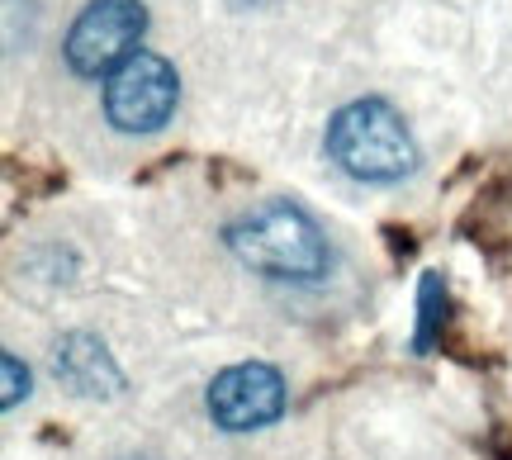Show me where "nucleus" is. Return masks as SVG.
Returning a JSON list of instances; mask_svg holds the SVG:
<instances>
[{"mask_svg": "<svg viewBox=\"0 0 512 460\" xmlns=\"http://www.w3.org/2000/svg\"><path fill=\"white\" fill-rule=\"evenodd\" d=\"M228 252L271 280H313L328 276L332 266V247L323 238V228L304 204L294 200H261L256 209H247L238 223H228Z\"/></svg>", "mask_w": 512, "mask_h": 460, "instance_id": "1", "label": "nucleus"}, {"mask_svg": "<svg viewBox=\"0 0 512 460\" xmlns=\"http://www.w3.org/2000/svg\"><path fill=\"white\" fill-rule=\"evenodd\" d=\"M323 152L342 176L366 185H394L418 171V143L403 124V114L380 95L351 100L332 114Z\"/></svg>", "mask_w": 512, "mask_h": 460, "instance_id": "2", "label": "nucleus"}, {"mask_svg": "<svg viewBox=\"0 0 512 460\" xmlns=\"http://www.w3.org/2000/svg\"><path fill=\"white\" fill-rule=\"evenodd\" d=\"M181 76L162 53H138L105 76V119L119 133H157L176 114Z\"/></svg>", "mask_w": 512, "mask_h": 460, "instance_id": "3", "label": "nucleus"}, {"mask_svg": "<svg viewBox=\"0 0 512 460\" xmlns=\"http://www.w3.org/2000/svg\"><path fill=\"white\" fill-rule=\"evenodd\" d=\"M147 29L143 0H91L67 34V67L76 76H110L138 53Z\"/></svg>", "mask_w": 512, "mask_h": 460, "instance_id": "4", "label": "nucleus"}, {"mask_svg": "<svg viewBox=\"0 0 512 460\" xmlns=\"http://www.w3.org/2000/svg\"><path fill=\"white\" fill-rule=\"evenodd\" d=\"M204 408L223 432H256L285 413V375L266 361H242L214 375Z\"/></svg>", "mask_w": 512, "mask_h": 460, "instance_id": "5", "label": "nucleus"}, {"mask_svg": "<svg viewBox=\"0 0 512 460\" xmlns=\"http://www.w3.org/2000/svg\"><path fill=\"white\" fill-rule=\"evenodd\" d=\"M53 375L76 399H114L124 389V370L95 332H67L53 347Z\"/></svg>", "mask_w": 512, "mask_h": 460, "instance_id": "6", "label": "nucleus"}, {"mask_svg": "<svg viewBox=\"0 0 512 460\" xmlns=\"http://www.w3.org/2000/svg\"><path fill=\"white\" fill-rule=\"evenodd\" d=\"M441 323H446V280L427 271L418 285V332H413V351H432Z\"/></svg>", "mask_w": 512, "mask_h": 460, "instance_id": "7", "label": "nucleus"}, {"mask_svg": "<svg viewBox=\"0 0 512 460\" xmlns=\"http://www.w3.org/2000/svg\"><path fill=\"white\" fill-rule=\"evenodd\" d=\"M0 380H5V394H0V404L5 408H15L24 394H29V366L19 361L15 351H5L0 356Z\"/></svg>", "mask_w": 512, "mask_h": 460, "instance_id": "8", "label": "nucleus"}]
</instances>
